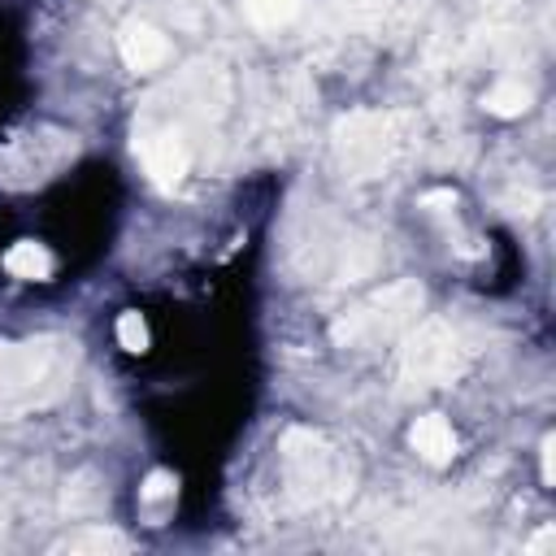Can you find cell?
I'll return each mask as SVG.
<instances>
[{"label": "cell", "instance_id": "52a82bcc", "mask_svg": "<svg viewBox=\"0 0 556 556\" xmlns=\"http://www.w3.org/2000/svg\"><path fill=\"white\" fill-rule=\"evenodd\" d=\"M135 152L143 161V169L161 182V187H174L182 182L187 165H191V152L182 143V135L174 126H156V130H139L135 135Z\"/></svg>", "mask_w": 556, "mask_h": 556}, {"label": "cell", "instance_id": "ac0fdd59", "mask_svg": "<svg viewBox=\"0 0 556 556\" xmlns=\"http://www.w3.org/2000/svg\"><path fill=\"white\" fill-rule=\"evenodd\" d=\"M4 526H9V508H4V500H0V539H4Z\"/></svg>", "mask_w": 556, "mask_h": 556}, {"label": "cell", "instance_id": "7c38bea8", "mask_svg": "<svg viewBox=\"0 0 556 556\" xmlns=\"http://www.w3.org/2000/svg\"><path fill=\"white\" fill-rule=\"evenodd\" d=\"M4 269H9L13 278H48V274H52V256H48L43 243L22 239V243H13V248L4 252Z\"/></svg>", "mask_w": 556, "mask_h": 556}, {"label": "cell", "instance_id": "3957f363", "mask_svg": "<svg viewBox=\"0 0 556 556\" xmlns=\"http://www.w3.org/2000/svg\"><path fill=\"white\" fill-rule=\"evenodd\" d=\"M421 304H426L421 282L400 278V282L374 291L369 300H361L356 308L339 313V321L330 326V339L339 348H378V343H391L395 334H404L408 326H417Z\"/></svg>", "mask_w": 556, "mask_h": 556}, {"label": "cell", "instance_id": "5bb4252c", "mask_svg": "<svg viewBox=\"0 0 556 556\" xmlns=\"http://www.w3.org/2000/svg\"><path fill=\"white\" fill-rule=\"evenodd\" d=\"M117 343H122L126 352H143V348H148V326H143L139 313H122V317H117Z\"/></svg>", "mask_w": 556, "mask_h": 556}, {"label": "cell", "instance_id": "9a60e30c", "mask_svg": "<svg viewBox=\"0 0 556 556\" xmlns=\"http://www.w3.org/2000/svg\"><path fill=\"white\" fill-rule=\"evenodd\" d=\"M174 491V473H165V469H156V473H148L143 478V500H161V495H169Z\"/></svg>", "mask_w": 556, "mask_h": 556}, {"label": "cell", "instance_id": "9c48e42d", "mask_svg": "<svg viewBox=\"0 0 556 556\" xmlns=\"http://www.w3.org/2000/svg\"><path fill=\"white\" fill-rule=\"evenodd\" d=\"M408 439H413V452H417L421 460H430V465H447V460L456 456V430H452L439 413L417 417L413 430H408Z\"/></svg>", "mask_w": 556, "mask_h": 556}, {"label": "cell", "instance_id": "2e32d148", "mask_svg": "<svg viewBox=\"0 0 556 556\" xmlns=\"http://www.w3.org/2000/svg\"><path fill=\"white\" fill-rule=\"evenodd\" d=\"M552 543H556V530H552V526H543V530H539V534L526 543V552H534V556H539V552H547Z\"/></svg>", "mask_w": 556, "mask_h": 556}, {"label": "cell", "instance_id": "5b68a950", "mask_svg": "<svg viewBox=\"0 0 556 556\" xmlns=\"http://www.w3.org/2000/svg\"><path fill=\"white\" fill-rule=\"evenodd\" d=\"M460 369H465V343H460V334H456L447 321H439V317L421 321V326L404 339V348H400V378H404L408 387H443V382H452Z\"/></svg>", "mask_w": 556, "mask_h": 556}, {"label": "cell", "instance_id": "8fae6325", "mask_svg": "<svg viewBox=\"0 0 556 556\" xmlns=\"http://www.w3.org/2000/svg\"><path fill=\"white\" fill-rule=\"evenodd\" d=\"M530 100H534V91H530V83H521V78H500V83L482 96L486 113H495V117H517V113L530 109Z\"/></svg>", "mask_w": 556, "mask_h": 556}, {"label": "cell", "instance_id": "277c9868", "mask_svg": "<svg viewBox=\"0 0 556 556\" xmlns=\"http://www.w3.org/2000/svg\"><path fill=\"white\" fill-rule=\"evenodd\" d=\"M408 113H352L334 126V156L352 178H378L408 143Z\"/></svg>", "mask_w": 556, "mask_h": 556}, {"label": "cell", "instance_id": "7a4b0ae2", "mask_svg": "<svg viewBox=\"0 0 556 556\" xmlns=\"http://www.w3.org/2000/svg\"><path fill=\"white\" fill-rule=\"evenodd\" d=\"M278 460H282L287 495L300 508H326V504H339L352 495L356 469H352L348 452L339 443H330L321 430L291 426L278 443Z\"/></svg>", "mask_w": 556, "mask_h": 556}, {"label": "cell", "instance_id": "8992f818", "mask_svg": "<svg viewBox=\"0 0 556 556\" xmlns=\"http://www.w3.org/2000/svg\"><path fill=\"white\" fill-rule=\"evenodd\" d=\"M65 156H74V139H65V135H26V139L0 148V182H39Z\"/></svg>", "mask_w": 556, "mask_h": 556}, {"label": "cell", "instance_id": "4fadbf2b", "mask_svg": "<svg viewBox=\"0 0 556 556\" xmlns=\"http://www.w3.org/2000/svg\"><path fill=\"white\" fill-rule=\"evenodd\" d=\"M239 4H243V13H248L256 26H265V30L287 26V22L304 9V0H239Z\"/></svg>", "mask_w": 556, "mask_h": 556}, {"label": "cell", "instance_id": "e0dca14e", "mask_svg": "<svg viewBox=\"0 0 556 556\" xmlns=\"http://www.w3.org/2000/svg\"><path fill=\"white\" fill-rule=\"evenodd\" d=\"M552 439H543V482H552Z\"/></svg>", "mask_w": 556, "mask_h": 556}, {"label": "cell", "instance_id": "6da1fadb", "mask_svg": "<svg viewBox=\"0 0 556 556\" xmlns=\"http://www.w3.org/2000/svg\"><path fill=\"white\" fill-rule=\"evenodd\" d=\"M74 378V343L56 334L0 343V421L48 408L70 391Z\"/></svg>", "mask_w": 556, "mask_h": 556}, {"label": "cell", "instance_id": "ba28073f", "mask_svg": "<svg viewBox=\"0 0 556 556\" xmlns=\"http://www.w3.org/2000/svg\"><path fill=\"white\" fill-rule=\"evenodd\" d=\"M117 48H122V61L130 70H139V74H148V70L169 61V39L148 22H126L122 35H117Z\"/></svg>", "mask_w": 556, "mask_h": 556}, {"label": "cell", "instance_id": "30bf717a", "mask_svg": "<svg viewBox=\"0 0 556 556\" xmlns=\"http://www.w3.org/2000/svg\"><path fill=\"white\" fill-rule=\"evenodd\" d=\"M126 547H130V539L113 526H78L52 543V552H70V556H117Z\"/></svg>", "mask_w": 556, "mask_h": 556}]
</instances>
